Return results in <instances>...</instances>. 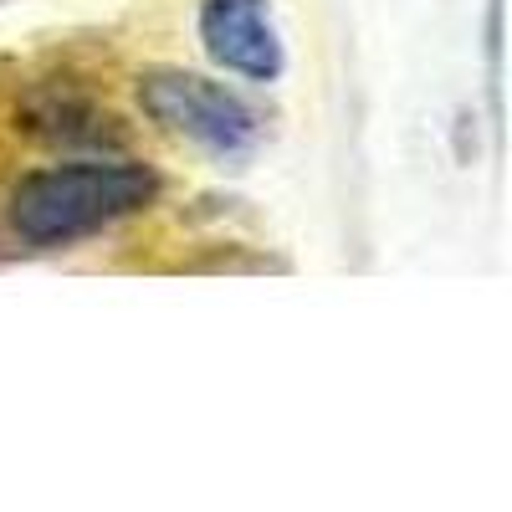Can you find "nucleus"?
Segmentation results:
<instances>
[{"mask_svg": "<svg viewBox=\"0 0 512 512\" xmlns=\"http://www.w3.org/2000/svg\"><path fill=\"white\" fill-rule=\"evenodd\" d=\"M159 200V169L139 159H72L21 175L6 195V231L36 251L88 241Z\"/></svg>", "mask_w": 512, "mask_h": 512, "instance_id": "nucleus-1", "label": "nucleus"}, {"mask_svg": "<svg viewBox=\"0 0 512 512\" xmlns=\"http://www.w3.org/2000/svg\"><path fill=\"white\" fill-rule=\"evenodd\" d=\"M139 108L164 128L205 154H221V159H241L256 149L262 139V118H256L236 93H226L221 82L195 77V72H149L139 77Z\"/></svg>", "mask_w": 512, "mask_h": 512, "instance_id": "nucleus-2", "label": "nucleus"}, {"mask_svg": "<svg viewBox=\"0 0 512 512\" xmlns=\"http://www.w3.org/2000/svg\"><path fill=\"white\" fill-rule=\"evenodd\" d=\"M200 47L246 82H277L287 67L267 0H200Z\"/></svg>", "mask_w": 512, "mask_h": 512, "instance_id": "nucleus-3", "label": "nucleus"}, {"mask_svg": "<svg viewBox=\"0 0 512 512\" xmlns=\"http://www.w3.org/2000/svg\"><path fill=\"white\" fill-rule=\"evenodd\" d=\"M21 128L57 149H123L128 144V134L108 108H98L77 88H62V82H47V88H36L21 103Z\"/></svg>", "mask_w": 512, "mask_h": 512, "instance_id": "nucleus-4", "label": "nucleus"}]
</instances>
